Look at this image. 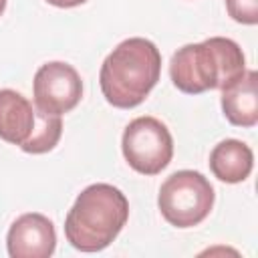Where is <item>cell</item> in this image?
<instances>
[{
  "instance_id": "7",
  "label": "cell",
  "mask_w": 258,
  "mask_h": 258,
  "mask_svg": "<svg viewBox=\"0 0 258 258\" xmlns=\"http://www.w3.org/2000/svg\"><path fill=\"white\" fill-rule=\"evenodd\" d=\"M6 248L12 258H48L56 248V232L54 224L38 214L28 212L18 216L8 234Z\"/></svg>"
},
{
  "instance_id": "12",
  "label": "cell",
  "mask_w": 258,
  "mask_h": 258,
  "mask_svg": "<svg viewBox=\"0 0 258 258\" xmlns=\"http://www.w3.org/2000/svg\"><path fill=\"white\" fill-rule=\"evenodd\" d=\"M226 10L240 24L252 26L258 22V0H226Z\"/></svg>"
},
{
  "instance_id": "14",
  "label": "cell",
  "mask_w": 258,
  "mask_h": 258,
  "mask_svg": "<svg viewBox=\"0 0 258 258\" xmlns=\"http://www.w3.org/2000/svg\"><path fill=\"white\" fill-rule=\"evenodd\" d=\"M4 8H6V0H0V16H2V12H4Z\"/></svg>"
},
{
  "instance_id": "1",
  "label": "cell",
  "mask_w": 258,
  "mask_h": 258,
  "mask_svg": "<svg viewBox=\"0 0 258 258\" xmlns=\"http://www.w3.org/2000/svg\"><path fill=\"white\" fill-rule=\"evenodd\" d=\"M161 75L159 48L141 36L119 42L101 64L99 85L109 105L133 109L145 101Z\"/></svg>"
},
{
  "instance_id": "6",
  "label": "cell",
  "mask_w": 258,
  "mask_h": 258,
  "mask_svg": "<svg viewBox=\"0 0 258 258\" xmlns=\"http://www.w3.org/2000/svg\"><path fill=\"white\" fill-rule=\"evenodd\" d=\"M34 107L42 113L64 115L73 111L83 97V81L77 69L62 60L44 62L32 81Z\"/></svg>"
},
{
  "instance_id": "2",
  "label": "cell",
  "mask_w": 258,
  "mask_h": 258,
  "mask_svg": "<svg viewBox=\"0 0 258 258\" xmlns=\"http://www.w3.org/2000/svg\"><path fill=\"white\" fill-rule=\"evenodd\" d=\"M246 73V58L238 42L224 36H212L177 48L169 62L171 83L187 95H200L212 89H226Z\"/></svg>"
},
{
  "instance_id": "3",
  "label": "cell",
  "mask_w": 258,
  "mask_h": 258,
  "mask_svg": "<svg viewBox=\"0 0 258 258\" xmlns=\"http://www.w3.org/2000/svg\"><path fill=\"white\" fill-rule=\"evenodd\" d=\"M127 218L125 194L111 183H93L77 196L67 214V242L81 252H101L119 236Z\"/></svg>"
},
{
  "instance_id": "10",
  "label": "cell",
  "mask_w": 258,
  "mask_h": 258,
  "mask_svg": "<svg viewBox=\"0 0 258 258\" xmlns=\"http://www.w3.org/2000/svg\"><path fill=\"white\" fill-rule=\"evenodd\" d=\"M254 167L252 149L240 139H224L210 153V169L224 183L244 181Z\"/></svg>"
},
{
  "instance_id": "9",
  "label": "cell",
  "mask_w": 258,
  "mask_h": 258,
  "mask_svg": "<svg viewBox=\"0 0 258 258\" xmlns=\"http://www.w3.org/2000/svg\"><path fill=\"white\" fill-rule=\"evenodd\" d=\"M224 117L236 127H254L258 123V73L246 71L238 81L222 89Z\"/></svg>"
},
{
  "instance_id": "8",
  "label": "cell",
  "mask_w": 258,
  "mask_h": 258,
  "mask_svg": "<svg viewBox=\"0 0 258 258\" xmlns=\"http://www.w3.org/2000/svg\"><path fill=\"white\" fill-rule=\"evenodd\" d=\"M38 111L36 107L18 91L0 89V139L22 147L34 127Z\"/></svg>"
},
{
  "instance_id": "4",
  "label": "cell",
  "mask_w": 258,
  "mask_h": 258,
  "mask_svg": "<svg viewBox=\"0 0 258 258\" xmlns=\"http://www.w3.org/2000/svg\"><path fill=\"white\" fill-rule=\"evenodd\" d=\"M214 200L216 194L208 177L194 169H179L161 183L157 206L171 226L194 228L210 216Z\"/></svg>"
},
{
  "instance_id": "11",
  "label": "cell",
  "mask_w": 258,
  "mask_h": 258,
  "mask_svg": "<svg viewBox=\"0 0 258 258\" xmlns=\"http://www.w3.org/2000/svg\"><path fill=\"white\" fill-rule=\"evenodd\" d=\"M60 135H62V119H60V115H50V113L38 111L36 127L32 131L30 139L20 149L26 151V153H32V155L46 153V151L56 147V143L60 141Z\"/></svg>"
},
{
  "instance_id": "13",
  "label": "cell",
  "mask_w": 258,
  "mask_h": 258,
  "mask_svg": "<svg viewBox=\"0 0 258 258\" xmlns=\"http://www.w3.org/2000/svg\"><path fill=\"white\" fill-rule=\"evenodd\" d=\"M48 4L56 6V8H75V6H81L85 4L87 0H46Z\"/></svg>"
},
{
  "instance_id": "5",
  "label": "cell",
  "mask_w": 258,
  "mask_h": 258,
  "mask_svg": "<svg viewBox=\"0 0 258 258\" xmlns=\"http://www.w3.org/2000/svg\"><path fill=\"white\" fill-rule=\"evenodd\" d=\"M121 151L129 167L137 173L157 175L173 157V137L163 121L143 115L125 127Z\"/></svg>"
}]
</instances>
